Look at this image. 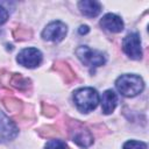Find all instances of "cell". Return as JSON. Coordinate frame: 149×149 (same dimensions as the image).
Instances as JSON below:
<instances>
[{"mask_svg": "<svg viewBox=\"0 0 149 149\" xmlns=\"http://www.w3.org/2000/svg\"><path fill=\"white\" fill-rule=\"evenodd\" d=\"M115 86L122 95H125V97H135L136 94L142 92V90L144 87V83H143V80L140 76L122 74L116 79Z\"/></svg>", "mask_w": 149, "mask_h": 149, "instance_id": "cell-1", "label": "cell"}, {"mask_svg": "<svg viewBox=\"0 0 149 149\" xmlns=\"http://www.w3.org/2000/svg\"><path fill=\"white\" fill-rule=\"evenodd\" d=\"M73 100L77 108L84 113L94 109L99 102V94L92 87H84L74 91Z\"/></svg>", "mask_w": 149, "mask_h": 149, "instance_id": "cell-2", "label": "cell"}, {"mask_svg": "<svg viewBox=\"0 0 149 149\" xmlns=\"http://www.w3.org/2000/svg\"><path fill=\"white\" fill-rule=\"evenodd\" d=\"M68 130L71 140L79 147L87 148L93 143V136L91 132L80 122L76 120L68 121Z\"/></svg>", "mask_w": 149, "mask_h": 149, "instance_id": "cell-3", "label": "cell"}, {"mask_svg": "<svg viewBox=\"0 0 149 149\" xmlns=\"http://www.w3.org/2000/svg\"><path fill=\"white\" fill-rule=\"evenodd\" d=\"M76 55L80 62L90 68H97L105 64L106 58L101 51L92 50L86 45H80L76 49Z\"/></svg>", "mask_w": 149, "mask_h": 149, "instance_id": "cell-4", "label": "cell"}, {"mask_svg": "<svg viewBox=\"0 0 149 149\" xmlns=\"http://www.w3.org/2000/svg\"><path fill=\"white\" fill-rule=\"evenodd\" d=\"M122 49L128 55V57L133 59H141L142 49H141V40L139 34L136 33L128 34L122 41Z\"/></svg>", "mask_w": 149, "mask_h": 149, "instance_id": "cell-5", "label": "cell"}, {"mask_svg": "<svg viewBox=\"0 0 149 149\" xmlns=\"http://www.w3.org/2000/svg\"><path fill=\"white\" fill-rule=\"evenodd\" d=\"M16 61L26 68H36L42 62V54L36 48H27L19 52Z\"/></svg>", "mask_w": 149, "mask_h": 149, "instance_id": "cell-6", "label": "cell"}, {"mask_svg": "<svg viewBox=\"0 0 149 149\" xmlns=\"http://www.w3.org/2000/svg\"><path fill=\"white\" fill-rule=\"evenodd\" d=\"M66 33H68L66 24H64L61 21H54L44 28V30L42 31V37L47 41L59 42L65 37Z\"/></svg>", "mask_w": 149, "mask_h": 149, "instance_id": "cell-7", "label": "cell"}, {"mask_svg": "<svg viewBox=\"0 0 149 149\" xmlns=\"http://www.w3.org/2000/svg\"><path fill=\"white\" fill-rule=\"evenodd\" d=\"M100 26L111 33H120L123 30V21L120 16L112 13L106 14L100 20Z\"/></svg>", "mask_w": 149, "mask_h": 149, "instance_id": "cell-8", "label": "cell"}, {"mask_svg": "<svg viewBox=\"0 0 149 149\" xmlns=\"http://www.w3.org/2000/svg\"><path fill=\"white\" fill-rule=\"evenodd\" d=\"M16 132L17 129L15 125L7 116L0 113V142L13 139L16 135Z\"/></svg>", "mask_w": 149, "mask_h": 149, "instance_id": "cell-9", "label": "cell"}, {"mask_svg": "<svg viewBox=\"0 0 149 149\" xmlns=\"http://www.w3.org/2000/svg\"><path fill=\"white\" fill-rule=\"evenodd\" d=\"M78 7H79L81 14H84L85 16H88V17L97 16L101 10L100 3L97 1H92V0H83L78 3Z\"/></svg>", "mask_w": 149, "mask_h": 149, "instance_id": "cell-10", "label": "cell"}, {"mask_svg": "<svg viewBox=\"0 0 149 149\" xmlns=\"http://www.w3.org/2000/svg\"><path fill=\"white\" fill-rule=\"evenodd\" d=\"M101 104H102V112L105 114H111L118 104V97L114 93V91L112 90H107L102 93V99H101Z\"/></svg>", "mask_w": 149, "mask_h": 149, "instance_id": "cell-11", "label": "cell"}, {"mask_svg": "<svg viewBox=\"0 0 149 149\" xmlns=\"http://www.w3.org/2000/svg\"><path fill=\"white\" fill-rule=\"evenodd\" d=\"M54 70H56L57 72H59L62 74V77H63V79L66 84H70L76 79L74 72L72 71L70 65L64 61H57L54 65Z\"/></svg>", "mask_w": 149, "mask_h": 149, "instance_id": "cell-12", "label": "cell"}, {"mask_svg": "<svg viewBox=\"0 0 149 149\" xmlns=\"http://www.w3.org/2000/svg\"><path fill=\"white\" fill-rule=\"evenodd\" d=\"M8 84L12 85V86H14L15 88H17L20 91H28L30 88V86H31L30 79L23 77L20 73H13V74H10Z\"/></svg>", "mask_w": 149, "mask_h": 149, "instance_id": "cell-13", "label": "cell"}, {"mask_svg": "<svg viewBox=\"0 0 149 149\" xmlns=\"http://www.w3.org/2000/svg\"><path fill=\"white\" fill-rule=\"evenodd\" d=\"M2 102H3L5 107H6V109L8 112H10V113H14L15 114V113H21L22 112L23 104L20 100L15 99V98H9V97L3 98L2 99Z\"/></svg>", "mask_w": 149, "mask_h": 149, "instance_id": "cell-14", "label": "cell"}, {"mask_svg": "<svg viewBox=\"0 0 149 149\" xmlns=\"http://www.w3.org/2000/svg\"><path fill=\"white\" fill-rule=\"evenodd\" d=\"M13 36L15 40L24 41L33 36V31H31V29L26 28V27H16L13 29Z\"/></svg>", "mask_w": 149, "mask_h": 149, "instance_id": "cell-15", "label": "cell"}, {"mask_svg": "<svg viewBox=\"0 0 149 149\" xmlns=\"http://www.w3.org/2000/svg\"><path fill=\"white\" fill-rule=\"evenodd\" d=\"M38 134L42 137L49 139V137H55L56 135H58V130L54 126H44L38 129Z\"/></svg>", "mask_w": 149, "mask_h": 149, "instance_id": "cell-16", "label": "cell"}, {"mask_svg": "<svg viewBox=\"0 0 149 149\" xmlns=\"http://www.w3.org/2000/svg\"><path fill=\"white\" fill-rule=\"evenodd\" d=\"M45 149H68L65 142L62 140H50L45 144Z\"/></svg>", "mask_w": 149, "mask_h": 149, "instance_id": "cell-17", "label": "cell"}, {"mask_svg": "<svg viewBox=\"0 0 149 149\" xmlns=\"http://www.w3.org/2000/svg\"><path fill=\"white\" fill-rule=\"evenodd\" d=\"M123 149H147V144L141 141H128L123 144Z\"/></svg>", "mask_w": 149, "mask_h": 149, "instance_id": "cell-18", "label": "cell"}, {"mask_svg": "<svg viewBox=\"0 0 149 149\" xmlns=\"http://www.w3.org/2000/svg\"><path fill=\"white\" fill-rule=\"evenodd\" d=\"M42 112H43L44 115H47L49 118H52V116H55L57 114V108L54 107V106H50V105H48L45 102H43L42 104Z\"/></svg>", "mask_w": 149, "mask_h": 149, "instance_id": "cell-19", "label": "cell"}, {"mask_svg": "<svg viewBox=\"0 0 149 149\" xmlns=\"http://www.w3.org/2000/svg\"><path fill=\"white\" fill-rule=\"evenodd\" d=\"M7 19H8V12L2 6H0V24L5 23Z\"/></svg>", "mask_w": 149, "mask_h": 149, "instance_id": "cell-20", "label": "cell"}, {"mask_svg": "<svg viewBox=\"0 0 149 149\" xmlns=\"http://www.w3.org/2000/svg\"><path fill=\"white\" fill-rule=\"evenodd\" d=\"M88 31V27L87 26H80L79 27V34H86Z\"/></svg>", "mask_w": 149, "mask_h": 149, "instance_id": "cell-21", "label": "cell"}]
</instances>
